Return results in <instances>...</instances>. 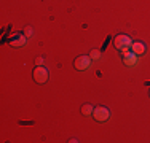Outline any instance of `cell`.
I'll list each match as a JSON object with an SVG mask.
<instances>
[{
  "mask_svg": "<svg viewBox=\"0 0 150 143\" xmlns=\"http://www.w3.org/2000/svg\"><path fill=\"white\" fill-rule=\"evenodd\" d=\"M32 78H34L35 83L45 84L46 81L50 80V70L46 69V67H43V65H38V67L34 69V72H32Z\"/></svg>",
  "mask_w": 150,
  "mask_h": 143,
  "instance_id": "cell-1",
  "label": "cell"
},
{
  "mask_svg": "<svg viewBox=\"0 0 150 143\" xmlns=\"http://www.w3.org/2000/svg\"><path fill=\"white\" fill-rule=\"evenodd\" d=\"M129 49L133 51V54H136V56H142L145 51H147V48H145V45L142 41H133V43H131V46H129Z\"/></svg>",
  "mask_w": 150,
  "mask_h": 143,
  "instance_id": "cell-7",
  "label": "cell"
},
{
  "mask_svg": "<svg viewBox=\"0 0 150 143\" xmlns=\"http://www.w3.org/2000/svg\"><path fill=\"white\" fill-rule=\"evenodd\" d=\"M101 51H99V49H93V51L90 53V57H91V59L93 60H99V59H101Z\"/></svg>",
  "mask_w": 150,
  "mask_h": 143,
  "instance_id": "cell-9",
  "label": "cell"
},
{
  "mask_svg": "<svg viewBox=\"0 0 150 143\" xmlns=\"http://www.w3.org/2000/svg\"><path fill=\"white\" fill-rule=\"evenodd\" d=\"M91 64H93V59H91L90 56H86V54L78 56L77 59L74 60V67H75L77 70H80V72L91 69Z\"/></svg>",
  "mask_w": 150,
  "mask_h": 143,
  "instance_id": "cell-4",
  "label": "cell"
},
{
  "mask_svg": "<svg viewBox=\"0 0 150 143\" xmlns=\"http://www.w3.org/2000/svg\"><path fill=\"white\" fill-rule=\"evenodd\" d=\"M149 95H150V89H149Z\"/></svg>",
  "mask_w": 150,
  "mask_h": 143,
  "instance_id": "cell-10",
  "label": "cell"
},
{
  "mask_svg": "<svg viewBox=\"0 0 150 143\" xmlns=\"http://www.w3.org/2000/svg\"><path fill=\"white\" fill-rule=\"evenodd\" d=\"M93 111H94V108H93L90 103L81 107V114H83V116H93Z\"/></svg>",
  "mask_w": 150,
  "mask_h": 143,
  "instance_id": "cell-8",
  "label": "cell"
},
{
  "mask_svg": "<svg viewBox=\"0 0 150 143\" xmlns=\"http://www.w3.org/2000/svg\"><path fill=\"white\" fill-rule=\"evenodd\" d=\"M131 43H133V40H131V37L126 35V34H118L115 38H113V46H115L118 51H121V49H128L131 46Z\"/></svg>",
  "mask_w": 150,
  "mask_h": 143,
  "instance_id": "cell-2",
  "label": "cell"
},
{
  "mask_svg": "<svg viewBox=\"0 0 150 143\" xmlns=\"http://www.w3.org/2000/svg\"><path fill=\"white\" fill-rule=\"evenodd\" d=\"M26 43H27V38L24 34H13L8 38V45L13 46V48H23Z\"/></svg>",
  "mask_w": 150,
  "mask_h": 143,
  "instance_id": "cell-6",
  "label": "cell"
},
{
  "mask_svg": "<svg viewBox=\"0 0 150 143\" xmlns=\"http://www.w3.org/2000/svg\"><path fill=\"white\" fill-rule=\"evenodd\" d=\"M93 118H94L98 123H104V121H107L110 118V111L105 108V107L99 105L94 108V111H93Z\"/></svg>",
  "mask_w": 150,
  "mask_h": 143,
  "instance_id": "cell-5",
  "label": "cell"
},
{
  "mask_svg": "<svg viewBox=\"0 0 150 143\" xmlns=\"http://www.w3.org/2000/svg\"><path fill=\"white\" fill-rule=\"evenodd\" d=\"M120 54H121V59H123V64H125V65L134 67L136 64H139V56L133 54V51H131L129 48H128V49H121Z\"/></svg>",
  "mask_w": 150,
  "mask_h": 143,
  "instance_id": "cell-3",
  "label": "cell"
}]
</instances>
